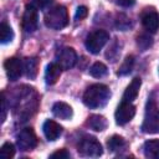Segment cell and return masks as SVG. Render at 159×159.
<instances>
[{
  "label": "cell",
  "instance_id": "cell-1",
  "mask_svg": "<svg viewBox=\"0 0 159 159\" xmlns=\"http://www.w3.org/2000/svg\"><path fill=\"white\" fill-rule=\"evenodd\" d=\"M111 92L106 84L94 83L89 86L83 93V103L89 108H101L109 101Z\"/></svg>",
  "mask_w": 159,
  "mask_h": 159
},
{
  "label": "cell",
  "instance_id": "cell-2",
  "mask_svg": "<svg viewBox=\"0 0 159 159\" xmlns=\"http://www.w3.org/2000/svg\"><path fill=\"white\" fill-rule=\"evenodd\" d=\"M45 25L52 30H61L68 24V12L67 9L62 5H57L50 9L45 14Z\"/></svg>",
  "mask_w": 159,
  "mask_h": 159
},
{
  "label": "cell",
  "instance_id": "cell-3",
  "mask_svg": "<svg viewBox=\"0 0 159 159\" xmlns=\"http://www.w3.org/2000/svg\"><path fill=\"white\" fill-rule=\"evenodd\" d=\"M142 130L144 133H159V107L153 98L147 102Z\"/></svg>",
  "mask_w": 159,
  "mask_h": 159
},
{
  "label": "cell",
  "instance_id": "cell-4",
  "mask_svg": "<svg viewBox=\"0 0 159 159\" xmlns=\"http://www.w3.org/2000/svg\"><path fill=\"white\" fill-rule=\"evenodd\" d=\"M77 152L82 157L97 158V157H101L102 155L103 149H102L101 143L97 140V138L91 137V135H84L78 142Z\"/></svg>",
  "mask_w": 159,
  "mask_h": 159
},
{
  "label": "cell",
  "instance_id": "cell-5",
  "mask_svg": "<svg viewBox=\"0 0 159 159\" xmlns=\"http://www.w3.org/2000/svg\"><path fill=\"white\" fill-rule=\"evenodd\" d=\"M108 40H109V35H108L107 31H104V30H94L86 39V48L91 53L97 55L103 48V46L108 42Z\"/></svg>",
  "mask_w": 159,
  "mask_h": 159
},
{
  "label": "cell",
  "instance_id": "cell-6",
  "mask_svg": "<svg viewBox=\"0 0 159 159\" xmlns=\"http://www.w3.org/2000/svg\"><path fill=\"white\" fill-rule=\"evenodd\" d=\"M17 147L22 152H30L36 148L37 145V137L32 128H24L17 134Z\"/></svg>",
  "mask_w": 159,
  "mask_h": 159
},
{
  "label": "cell",
  "instance_id": "cell-7",
  "mask_svg": "<svg viewBox=\"0 0 159 159\" xmlns=\"http://www.w3.org/2000/svg\"><path fill=\"white\" fill-rule=\"evenodd\" d=\"M134 116H135V107L132 104V102L122 101V103L118 106V108L114 113L116 123L119 125H124L128 122H130Z\"/></svg>",
  "mask_w": 159,
  "mask_h": 159
},
{
  "label": "cell",
  "instance_id": "cell-8",
  "mask_svg": "<svg viewBox=\"0 0 159 159\" xmlns=\"http://www.w3.org/2000/svg\"><path fill=\"white\" fill-rule=\"evenodd\" d=\"M56 62L62 70H70L77 62V53L72 47H63L56 53Z\"/></svg>",
  "mask_w": 159,
  "mask_h": 159
},
{
  "label": "cell",
  "instance_id": "cell-9",
  "mask_svg": "<svg viewBox=\"0 0 159 159\" xmlns=\"http://www.w3.org/2000/svg\"><path fill=\"white\" fill-rule=\"evenodd\" d=\"M37 24H39L37 9L32 5H27L22 15V29L26 32H34L37 29Z\"/></svg>",
  "mask_w": 159,
  "mask_h": 159
},
{
  "label": "cell",
  "instance_id": "cell-10",
  "mask_svg": "<svg viewBox=\"0 0 159 159\" xmlns=\"http://www.w3.org/2000/svg\"><path fill=\"white\" fill-rule=\"evenodd\" d=\"M4 68L6 72V76L10 81H16L20 78L22 70H24V65L22 62L16 58V57H10L4 62Z\"/></svg>",
  "mask_w": 159,
  "mask_h": 159
},
{
  "label": "cell",
  "instance_id": "cell-11",
  "mask_svg": "<svg viewBox=\"0 0 159 159\" xmlns=\"http://www.w3.org/2000/svg\"><path fill=\"white\" fill-rule=\"evenodd\" d=\"M142 24L149 32H157L159 29V14L153 9H145L142 12Z\"/></svg>",
  "mask_w": 159,
  "mask_h": 159
},
{
  "label": "cell",
  "instance_id": "cell-12",
  "mask_svg": "<svg viewBox=\"0 0 159 159\" xmlns=\"http://www.w3.org/2000/svg\"><path fill=\"white\" fill-rule=\"evenodd\" d=\"M42 130H43V134H45V137L48 139V140H56L61 134H62V127L57 123V122H55V120H52V119H48V120H46L45 123H43V125H42Z\"/></svg>",
  "mask_w": 159,
  "mask_h": 159
},
{
  "label": "cell",
  "instance_id": "cell-13",
  "mask_svg": "<svg viewBox=\"0 0 159 159\" xmlns=\"http://www.w3.org/2000/svg\"><path fill=\"white\" fill-rule=\"evenodd\" d=\"M140 86H142V80L139 77L133 78L132 82L127 86V88L123 93V101L124 102H133L137 98L138 93H139Z\"/></svg>",
  "mask_w": 159,
  "mask_h": 159
},
{
  "label": "cell",
  "instance_id": "cell-14",
  "mask_svg": "<svg viewBox=\"0 0 159 159\" xmlns=\"http://www.w3.org/2000/svg\"><path fill=\"white\" fill-rule=\"evenodd\" d=\"M52 113L55 117L60 118V119H70L72 116H73V111H72V107L65 102H56L52 107Z\"/></svg>",
  "mask_w": 159,
  "mask_h": 159
},
{
  "label": "cell",
  "instance_id": "cell-15",
  "mask_svg": "<svg viewBox=\"0 0 159 159\" xmlns=\"http://www.w3.org/2000/svg\"><path fill=\"white\" fill-rule=\"evenodd\" d=\"M61 71H62V68L57 62H52V63L47 65L46 71H45L46 83L47 84H55L61 76Z\"/></svg>",
  "mask_w": 159,
  "mask_h": 159
},
{
  "label": "cell",
  "instance_id": "cell-16",
  "mask_svg": "<svg viewBox=\"0 0 159 159\" xmlns=\"http://www.w3.org/2000/svg\"><path fill=\"white\" fill-rule=\"evenodd\" d=\"M86 125L89 127L91 129L96 130V132H102L107 128L108 125V122L107 119L103 117V116H99V114H92L87 118V122H86Z\"/></svg>",
  "mask_w": 159,
  "mask_h": 159
},
{
  "label": "cell",
  "instance_id": "cell-17",
  "mask_svg": "<svg viewBox=\"0 0 159 159\" xmlns=\"http://www.w3.org/2000/svg\"><path fill=\"white\" fill-rule=\"evenodd\" d=\"M24 71L27 78L35 80L39 72V60L36 57H27L24 60Z\"/></svg>",
  "mask_w": 159,
  "mask_h": 159
},
{
  "label": "cell",
  "instance_id": "cell-18",
  "mask_svg": "<svg viewBox=\"0 0 159 159\" xmlns=\"http://www.w3.org/2000/svg\"><path fill=\"white\" fill-rule=\"evenodd\" d=\"M144 155L149 159H159V139H149L143 145Z\"/></svg>",
  "mask_w": 159,
  "mask_h": 159
},
{
  "label": "cell",
  "instance_id": "cell-19",
  "mask_svg": "<svg viewBox=\"0 0 159 159\" xmlns=\"http://www.w3.org/2000/svg\"><path fill=\"white\" fill-rule=\"evenodd\" d=\"M12 39H14L12 29L6 22H1V25H0V41H1V43H7V42L12 41Z\"/></svg>",
  "mask_w": 159,
  "mask_h": 159
},
{
  "label": "cell",
  "instance_id": "cell-20",
  "mask_svg": "<svg viewBox=\"0 0 159 159\" xmlns=\"http://www.w3.org/2000/svg\"><path fill=\"white\" fill-rule=\"evenodd\" d=\"M89 73H91V76H93L96 78H101L108 73V68L102 62H94L89 68Z\"/></svg>",
  "mask_w": 159,
  "mask_h": 159
},
{
  "label": "cell",
  "instance_id": "cell-21",
  "mask_svg": "<svg viewBox=\"0 0 159 159\" xmlns=\"http://www.w3.org/2000/svg\"><path fill=\"white\" fill-rule=\"evenodd\" d=\"M125 145V140L123 139V137L120 135H112L109 138V140L107 142V147L111 152H116V150H119L122 149L123 147Z\"/></svg>",
  "mask_w": 159,
  "mask_h": 159
},
{
  "label": "cell",
  "instance_id": "cell-22",
  "mask_svg": "<svg viewBox=\"0 0 159 159\" xmlns=\"http://www.w3.org/2000/svg\"><path fill=\"white\" fill-rule=\"evenodd\" d=\"M133 65H134V57H133L132 55H130V56H127V57L124 58L123 63H122L120 67H119L118 75H119V76H125V75H128V73L132 71Z\"/></svg>",
  "mask_w": 159,
  "mask_h": 159
},
{
  "label": "cell",
  "instance_id": "cell-23",
  "mask_svg": "<svg viewBox=\"0 0 159 159\" xmlns=\"http://www.w3.org/2000/svg\"><path fill=\"white\" fill-rule=\"evenodd\" d=\"M15 155V145L10 142H6L0 148V157L2 159H10Z\"/></svg>",
  "mask_w": 159,
  "mask_h": 159
},
{
  "label": "cell",
  "instance_id": "cell-24",
  "mask_svg": "<svg viewBox=\"0 0 159 159\" xmlns=\"http://www.w3.org/2000/svg\"><path fill=\"white\" fill-rule=\"evenodd\" d=\"M137 45L138 47L142 50V51H145L147 48H149L152 45H153V39L149 36V35H140L138 36L137 39Z\"/></svg>",
  "mask_w": 159,
  "mask_h": 159
},
{
  "label": "cell",
  "instance_id": "cell-25",
  "mask_svg": "<svg viewBox=\"0 0 159 159\" xmlns=\"http://www.w3.org/2000/svg\"><path fill=\"white\" fill-rule=\"evenodd\" d=\"M51 159H68L70 158V153L66 150V149H60V150H56L55 153H52L50 155Z\"/></svg>",
  "mask_w": 159,
  "mask_h": 159
},
{
  "label": "cell",
  "instance_id": "cell-26",
  "mask_svg": "<svg viewBox=\"0 0 159 159\" xmlns=\"http://www.w3.org/2000/svg\"><path fill=\"white\" fill-rule=\"evenodd\" d=\"M51 2H52V0H31V5L40 10L46 9Z\"/></svg>",
  "mask_w": 159,
  "mask_h": 159
},
{
  "label": "cell",
  "instance_id": "cell-27",
  "mask_svg": "<svg viewBox=\"0 0 159 159\" xmlns=\"http://www.w3.org/2000/svg\"><path fill=\"white\" fill-rule=\"evenodd\" d=\"M87 15H88V9H87L86 6H78L75 17H76L77 20H82V19L87 17Z\"/></svg>",
  "mask_w": 159,
  "mask_h": 159
},
{
  "label": "cell",
  "instance_id": "cell-28",
  "mask_svg": "<svg viewBox=\"0 0 159 159\" xmlns=\"http://www.w3.org/2000/svg\"><path fill=\"white\" fill-rule=\"evenodd\" d=\"M6 119V98L5 93H1V123H4Z\"/></svg>",
  "mask_w": 159,
  "mask_h": 159
},
{
  "label": "cell",
  "instance_id": "cell-29",
  "mask_svg": "<svg viewBox=\"0 0 159 159\" xmlns=\"http://www.w3.org/2000/svg\"><path fill=\"white\" fill-rule=\"evenodd\" d=\"M117 4L123 7H129L135 4V0H117Z\"/></svg>",
  "mask_w": 159,
  "mask_h": 159
}]
</instances>
